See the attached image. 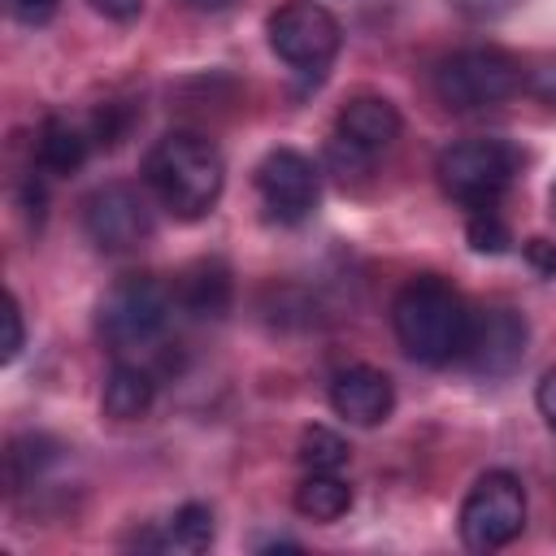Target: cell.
Masks as SVG:
<instances>
[{
  "mask_svg": "<svg viewBox=\"0 0 556 556\" xmlns=\"http://www.w3.org/2000/svg\"><path fill=\"white\" fill-rule=\"evenodd\" d=\"M143 182L165 213H174L178 222H200L222 200L226 161L213 139L195 130H169L148 148Z\"/></svg>",
  "mask_w": 556,
  "mask_h": 556,
  "instance_id": "cell-1",
  "label": "cell"
},
{
  "mask_svg": "<svg viewBox=\"0 0 556 556\" xmlns=\"http://www.w3.org/2000/svg\"><path fill=\"white\" fill-rule=\"evenodd\" d=\"M391 330L404 356H413L417 365H447V361H460L465 352L469 304L452 282L421 274L400 287L391 304Z\"/></svg>",
  "mask_w": 556,
  "mask_h": 556,
  "instance_id": "cell-2",
  "label": "cell"
},
{
  "mask_svg": "<svg viewBox=\"0 0 556 556\" xmlns=\"http://www.w3.org/2000/svg\"><path fill=\"white\" fill-rule=\"evenodd\" d=\"M178 308V295L152 278V274H126L117 278L100 308H96V330L113 352H135V348H152L161 343V334L169 330V317Z\"/></svg>",
  "mask_w": 556,
  "mask_h": 556,
  "instance_id": "cell-3",
  "label": "cell"
},
{
  "mask_svg": "<svg viewBox=\"0 0 556 556\" xmlns=\"http://www.w3.org/2000/svg\"><path fill=\"white\" fill-rule=\"evenodd\" d=\"M521 83H526V70L504 48H460L443 56L434 70V96L456 113L504 104L521 91Z\"/></svg>",
  "mask_w": 556,
  "mask_h": 556,
  "instance_id": "cell-4",
  "label": "cell"
},
{
  "mask_svg": "<svg viewBox=\"0 0 556 556\" xmlns=\"http://www.w3.org/2000/svg\"><path fill=\"white\" fill-rule=\"evenodd\" d=\"M517 169H521V152L504 139H460V143L443 148L434 161L439 187L465 208L495 204L513 187Z\"/></svg>",
  "mask_w": 556,
  "mask_h": 556,
  "instance_id": "cell-5",
  "label": "cell"
},
{
  "mask_svg": "<svg viewBox=\"0 0 556 556\" xmlns=\"http://www.w3.org/2000/svg\"><path fill=\"white\" fill-rule=\"evenodd\" d=\"M269 48L282 65H291L295 74H326L330 61L343 48V26L339 17L317 4V0H287L269 13L265 22Z\"/></svg>",
  "mask_w": 556,
  "mask_h": 556,
  "instance_id": "cell-6",
  "label": "cell"
},
{
  "mask_svg": "<svg viewBox=\"0 0 556 556\" xmlns=\"http://www.w3.org/2000/svg\"><path fill=\"white\" fill-rule=\"evenodd\" d=\"M526 526V486L508 469L482 473L460 504V539L473 552L508 547Z\"/></svg>",
  "mask_w": 556,
  "mask_h": 556,
  "instance_id": "cell-7",
  "label": "cell"
},
{
  "mask_svg": "<svg viewBox=\"0 0 556 556\" xmlns=\"http://www.w3.org/2000/svg\"><path fill=\"white\" fill-rule=\"evenodd\" d=\"M83 235L104 256H126L152 239V200L135 182H104L83 200Z\"/></svg>",
  "mask_w": 556,
  "mask_h": 556,
  "instance_id": "cell-8",
  "label": "cell"
},
{
  "mask_svg": "<svg viewBox=\"0 0 556 556\" xmlns=\"http://www.w3.org/2000/svg\"><path fill=\"white\" fill-rule=\"evenodd\" d=\"M526 343H530L526 317L513 304H486V308L469 313V334H465L460 361L478 378H508L526 361Z\"/></svg>",
  "mask_w": 556,
  "mask_h": 556,
  "instance_id": "cell-9",
  "label": "cell"
},
{
  "mask_svg": "<svg viewBox=\"0 0 556 556\" xmlns=\"http://www.w3.org/2000/svg\"><path fill=\"white\" fill-rule=\"evenodd\" d=\"M256 195L269 222L300 226L317 208V165L295 148H274L256 165Z\"/></svg>",
  "mask_w": 556,
  "mask_h": 556,
  "instance_id": "cell-10",
  "label": "cell"
},
{
  "mask_svg": "<svg viewBox=\"0 0 556 556\" xmlns=\"http://www.w3.org/2000/svg\"><path fill=\"white\" fill-rule=\"evenodd\" d=\"M339 148H348L352 156H378L387 152L395 139H400V109L387 100V96H352L343 109H339Z\"/></svg>",
  "mask_w": 556,
  "mask_h": 556,
  "instance_id": "cell-11",
  "label": "cell"
},
{
  "mask_svg": "<svg viewBox=\"0 0 556 556\" xmlns=\"http://www.w3.org/2000/svg\"><path fill=\"white\" fill-rule=\"evenodd\" d=\"M330 408L352 426H382L395 408V387L374 365H348L330 382Z\"/></svg>",
  "mask_w": 556,
  "mask_h": 556,
  "instance_id": "cell-12",
  "label": "cell"
},
{
  "mask_svg": "<svg viewBox=\"0 0 556 556\" xmlns=\"http://www.w3.org/2000/svg\"><path fill=\"white\" fill-rule=\"evenodd\" d=\"M152 400H156V378H152V369L130 365V361H122V365L109 369L104 391H100L104 417H113V421H139V417H148Z\"/></svg>",
  "mask_w": 556,
  "mask_h": 556,
  "instance_id": "cell-13",
  "label": "cell"
},
{
  "mask_svg": "<svg viewBox=\"0 0 556 556\" xmlns=\"http://www.w3.org/2000/svg\"><path fill=\"white\" fill-rule=\"evenodd\" d=\"M91 139H96V130H87L83 122H74V117H48L39 126L35 156H39V165L48 174H74L87 161Z\"/></svg>",
  "mask_w": 556,
  "mask_h": 556,
  "instance_id": "cell-14",
  "label": "cell"
},
{
  "mask_svg": "<svg viewBox=\"0 0 556 556\" xmlns=\"http://www.w3.org/2000/svg\"><path fill=\"white\" fill-rule=\"evenodd\" d=\"M174 295L191 317H222L230 308V269L222 261H200L182 274Z\"/></svg>",
  "mask_w": 556,
  "mask_h": 556,
  "instance_id": "cell-15",
  "label": "cell"
},
{
  "mask_svg": "<svg viewBox=\"0 0 556 556\" xmlns=\"http://www.w3.org/2000/svg\"><path fill=\"white\" fill-rule=\"evenodd\" d=\"M352 508V486L339 473H304L295 486V513L308 521H339Z\"/></svg>",
  "mask_w": 556,
  "mask_h": 556,
  "instance_id": "cell-16",
  "label": "cell"
},
{
  "mask_svg": "<svg viewBox=\"0 0 556 556\" xmlns=\"http://www.w3.org/2000/svg\"><path fill=\"white\" fill-rule=\"evenodd\" d=\"M217 526H213V508L208 504H182L169 521H165V534L152 539L156 547H174V552H204L213 543Z\"/></svg>",
  "mask_w": 556,
  "mask_h": 556,
  "instance_id": "cell-17",
  "label": "cell"
},
{
  "mask_svg": "<svg viewBox=\"0 0 556 556\" xmlns=\"http://www.w3.org/2000/svg\"><path fill=\"white\" fill-rule=\"evenodd\" d=\"M295 452H300V465L313 469V473H339L348 465V456H352L348 439L339 430H330V426H308L300 434V447Z\"/></svg>",
  "mask_w": 556,
  "mask_h": 556,
  "instance_id": "cell-18",
  "label": "cell"
},
{
  "mask_svg": "<svg viewBox=\"0 0 556 556\" xmlns=\"http://www.w3.org/2000/svg\"><path fill=\"white\" fill-rule=\"evenodd\" d=\"M469 243H473V252H504L513 243V235H508L504 217L495 213V204L469 213Z\"/></svg>",
  "mask_w": 556,
  "mask_h": 556,
  "instance_id": "cell-19",
  "label": "cell"
},
{
  "mask_svg": "<svg viewBox=\"0 0 556 556\" xmlns=\"http://www.w3.org/2000/svg\"><path fill=\"white\" fill-rule=\"evenodd\" d=\"M22 343H26V326H22V304H17V295H9L4 300V352H0V361L9 365V361H17V352H22Z\"/></svg>",
  "mask_w": 556,
  "mask_h": 556,
  "instance_id": "cell-20",
  "label": "cell"
},
{
  "mask_svg": "<svg viewBox=\"0 0 556 556\" xmlns=\"http://www.w3.org/2000/svg\"><path fill=\"white\" fill-rule=\"evenodd\" d=\"M534 404H539V413H543V421L556 430V365L539 378V387H534Z\"/></svg>",
  "mask_w": 556,
  "mask_h": 556,
  "instance_id": "cell-21",
  "label": "cell"
},
{
  "mask_svg": "<svg viewBox=\"0 0 556 556\" xmlns=\"http://www.w3.org/2000/svg\"><path fill=\"white\" fill-rule=\"evenodd\" d=\"M526 261H530L543 278H552V274H556V243H547V239H530V243H526Z\"/></svg>",
  "mask_w": 556,
  "mask_h": 556,
  "instance_id": "cell-22",
  "label": "cell"
},
{
  "mask_svg": "<svg viewBox=\"0 0 556 556\" xmlns=\"http://www.w3.org/2000/svg\"><path fill=\"white\" fill-rule=\"evenodd\" d=\"M104 17H113V22H130V17H139V9H143V0H91Z\"/></svg>",
  "mask_w": 556,
  "mask_h": 556,
  "instance_id": "cell-23",
  "label": "cell"
},
{
  "mask_svg": "<svg viewBox=\"0 0 556 556\" xmlns=\"http://www.w3.org/2000/svg\"><path fill=\"white\" fill-rule=\"evenodd\" d=\"M52 4H56V0H9V9H13L22 22H39V17H48Z\"/></svg>",
  "mask_w": 556,
  "mask_h": 556,
  "instance_id": "cell-24",
  "label": "cell"
},
{
  "mask_svg": "<svg viewBox=\"0 0 556 556\" xmlns=\"http://www.w3.org/2000/svg\"><path fill=\"white\" fill-rule=\"evenodd\" d=\"M191 4H200V9H222V4H230V0H191Z\"/></svg>",
  "mask_w": 556,
  "mask_h": 556,
  "instance_id": "cell-25",
  "label": "cell"
},
{
  "mask_svg": "<svg viewBox=\"0 0 556 556\" xmlns=\"http://www.w3.org/2000/svg\"><path fill=\"white\" fill-rule=\"evenodd\" d=\"M552 208H556V191H552Z\"/></svg>",
  "mask_w": 556,
  "mask_h": 556,
  "instance_id": "cell-26",
  "label": "cell"
}]
</instances>
